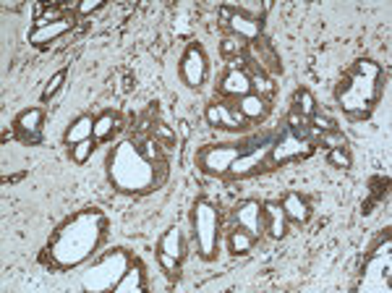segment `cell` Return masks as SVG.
Listing matches in <instances>:
<instances>
[{
  "mask_svg": "<svg viewBox=\"0 0 392 293\" xmlns=\"http://www.w3.org/2000/svg\"><path fill=\"white\" fill-rule=\"evenodd\" d=\"M92 152H94V142H92V139H84V142H78L71 147V157H74L76 165H84V162L92 157Z\"/></svg>",
  "mask_w": 392,
  "mask_h": 293,
  "instance_id": "obj_28",
  "label": "cell"
},
{
  "mask_svg": "<svg viewBox=\"0 0 392 293\" xmlns=\"http://www.w3.org/2000/svg\"><path fill=\"white\" fill-rule=\"evenodd\" d=\"M110 178L120 192H144L157 183L152 162L131 142H123L110 155Z\"/></svg>",
  "mask_w": 392,
  "mask_h": 293,
  "instance_id": "obj_3",
  "label": "cell"
},
{
  "mask_svg": "<svg viewBox=\"0 0 392 293\" xmlns=\"http://www.w3.org/2000/svg\"><path fill=\"white\" fill-rule=\"evenodd\" d=\"M113 126H115V115L113 113H102L99 118H94V139L97 142H105L113 131Z\"/></svg>",
  "mask_w": 392,
  "mask_h": 293,
  "instance_id": "obj_27",
  "label": "cell"
},
{
  "mask_svg": "<svg viewBox=\"0 0 392 293\" xmlns=\"http://www.w3.org/2000/svg\"><path fill=\"white\" fill-rule=\"evenodd\" d=\"M272 139H267L262 147H254V150H246L238 160L233 162V168H230V176L235 178H246V176H251V173L259 171V165H267L270 162V152H272Z\"/></svg>",
  "mask_w": 392,
  "mask_h": 293,
  "instance_id": "obj_10",
  "label": "cell"
},
{
  "mask_svg": "<svg viewBox=\"0 0 392 293\" xmlns=\"http://www.w3.org/2000/svg\"><path fill=\"white\" fill-rule=\"evenodd\" d=\"M147 288V280H144V273H141V267H139L136 262L128 264L126 273L120 275V280H118L115 285H113V291L115 293H139Z\"/></svg>",
  "mask_w": 392,
  "mask_h": 293,
  "instance_id": "obj_18",
  "label": "cell"
},
{
  "mask_svg": "<svg viewBox=\"0 0 392 293\" xmlns=\"http://www.w3.org/2000/svg\"><path fill=\"white\" fill-rule=\"evenodd\" d=\"M327 160H330V165H335V168H343V171H348V168H351V162H353L348 147H337V150H330Z\"/></svg>",
  "mask_w": 392,
  "mask_h": 293,
  "instance_id": "obj_30",
  "label": "cell"
},
{
  "mask_svg": "<svg viewBox=\"0 0 392 293\" xmlns=\"http://www.w3.org/2000/svg\"><path fill=\"white\" fill-rule=\"evenodd\" d=\"M105 233V217L97 210H87L71 217L50 241V257L55 267L66 270V267H76L94 252Z\"/></svg>",
  "mask_w": 392,
  "mask_h": 293,
  "instance_id": "obj_1",
  "label": "cell"
},
{
  "mask_svg": "<svg viewBox=\"0 0 392 293\" xmlns=\"http://www.w3.org/2000/svg\"><path fill=\"white\" fill-rule=\"evenodd\" d=\"M63 19H66V16H63L60 8H45V13H42L39 19H34V29H45V27L55 24V21H63Z\"/></svg>",
  "mask_w": 392,
  "mask_h": 293,
  "instance_id": "obj_31",
  "label": "cell"
},
{
  "mask_svg": "<svg viewBox=\"0 0 392 293\" xmlns=\"http://www.w3.org/2000/svg\"><path fill=\"white\" fill-rule=\"evenodd\" d=\"M42 118H45V113L39 110V108H29V110H24L19 118H16V129H19V134L24 136V142H31V144L39 142Z\"/></svg>",
  "mask_w": 392,
  "mask_h": 293,
  "instance_id": "obj_15",
  "label": "cell"
},
{
  "mask_svg": "<svg viewBox=\"0 0 392 293\" xmlns=\"http://www.w3.org/2000/svg\"><path fill=\"white\" fill-rule=\"evenodd\" d=\"M248 79H251V92H254V94L265 97V100L274 94L272 76H267V73H262V71H254V73H248Z\"/></svg>",
  "mask_w": 392,
  "mask_h": 293,
  "instance_id": "obj_23",
  "label": "cell"
},
{
  "mask_svg": "<svg viewBox=\"0 0 392 293\" xmlns=\"http://www.w3.org/2000/svg\"><path fill=\"white\" fill-rule=\"evenodd\" d=\"M295 110L306 115V118H312L314 113H316V100H314V94L309 90L295 92Z\"/></svg>",
  "mask_w": 392,
  "mask_h": 293,
  "instance_id": "obj_26",
  "label": "cell"
},
{
  "mask_svg": "<svg viewBox=\"0 0 392 293\" xmlns=\"http://www.w3.org/2000/svg\"><path fill=\"white\" fill-rule=\"evenodd\" d=\"M246 55H248V61L254 63L256 71L267 73V76H277V73H283L280 55L274 52V48L270 45V40H265V37H259V40L248 42Z\"/></svg>",
  "mask_w": 392,
  "mask_h": 293,
  "instance_id": "obj_7",
  "label": "cell"
},
{
  "mask_svg": "<svg viewBox=\"0 0 392 293\" xmlns=\"http://www.w3.org/2000/svg\"><path fill=\"white\" fill-rule=\"evenodd\" d=\"M160 252L170 254V257H176V259L183 257V236H181L178 228H170V231L160 238Z\"/></svg>",
  "mask_w": 392,
  "mask_h": 293,
  "instance_id": "obj_22",
  "label": "cell"
},
{
  "mask_svg": "<svg viewBox=\"0 0 392 293\" xmlns=\"http://www.w3.org/2000/svg\"><path fill=\"white\" fill-rule=\"evenodd\" d=\"M233 10L235 8H230V6H223V8H220V21H223V24H227V21H230V16H233Z\"/></svg>",
  "mask_w": 392,
  "mask_h": 293,
  "instance_id": "obj_39",
  "label": "cell"
},
{
  "mask_svg": "<svg viewBox=\"0 0 392 293\" xmlns=\"http://www.w3.org/2000/svg\"><path fill=\"white\" fill-rule=\"evenodd\" d=\"M283 210H285V217L293 222H306L309 217H312V207H309V202H306L298 192H290L288 196H285Z\"/></svg>",
  "mask_w": 392,
  "mask_h": 293,
  "instance_id": "obj_19",
  "label": "cell"
},
{
  "mask_svg": "<svg viewBox=\"0 0 392 293\" xmlns=\"http://www.w3.org/2000/svg\"><path fill=\"white\" fill-rule=\"evenodd\" d=\"M309 123H312L314 129H319V131H335V121L332 118H327V115H319V113H314L312 118H309Z\"/></svg>",
  "mask_w": 392,
  "mask_h": 293,
  "instance_id": "obj_35",
  "label": "cell"
},
{
  "mask_svg": "<svg viewBox=\"0 0 392 293\" xmlns=\"http://www.w3.org/2000/svg\"><path fill=\"white\" fill-rule=\"evenodd\" d=\"M102 8V0H84V3H78L76 10L78 16H87V13H94V10Z\"/></svg>",
  "mask_w": 392,
  "mask_h": 293,
  "instance_id": "obj_37",
  "label": "cell"
},
{
  "mask_svg": "<svg viewBox=\"0 0 392 293\" xmlns=\"http://www.w3.org/2000/svg\"><path fill=\"white\" fill-rule=\"evenodd\" d=\"M131 81H134V79H131V76H126V81H123V92L131 90Z\"/></svg>",
  "mask_w": 392,
  "mask_h": 293,
  "instance_id": "obj_41",
  "label": "cell"
},
{
  "mask_svg": "<svg viewBox=\"0 0 392 293\" xmlns=\"http://www.w3.org/2000/svg\"><path fill=\"white\" fill-rule=\"evenodd\" d=\"M155 139H157V142L162 139L165 144H176V131H173V129H167V126H162V123H157V126H155Z\"/></svg>",
  "mask_w": 392,
  "mask_h": 293,
  "instance_id": "obj_36",
  "label": "cell"
},
{
  "mask_svg": "<svg viewBox=\"0 0 392 293\" xmlns=\"http://www.w3.org/2000/svg\"><path fill=\"white\" fill-rule=\"evenodd\" d=\"M220 92H223L225 97H235V100L251 94V79H248V73H246L244 69H230V71L223 76Z\"/></svg>",
  "mask_w": 392,
  "mask_h": 293,
  "instance_id": "obj_14",
  "label": "cell"
},
{
  "mask_svg": "<svg viewBox=\"0 0 392 293\" xmlns=\"http://www.w3.org/2000/svg\"><path fill=\"white\" fill-rule=\"evenodd\" d=\"M92 136H94V121H92V115H81V118L74 121V126H71L69 134H66V144L74 147V144L84 142V139H92Z\"/></svg>",
  "mask_w": 392,
  "mask_h": 293,
  "instance_id": "obj_21",
  "label": "cell"
},
{
  "mask_svg": "<svg viewBox=\"0 0 392 293\" xmlns=\"http://www.w3.org/2000/svg\"><path fill=\"white\" fill-rule=\"evenodd\" d=\"M238 228H244L246 233H251L254 238H259V233L265 228V213H262V204L254 202V199H246L235 207L233 213Z\"/></svg>",
  "mask_w": 392,
  "mask_h": 293,
  "instance_id": "obj_12",
  "label": "cell"
},
{
  "mask_svg": "<svg viewBox=\"0 0 392 293\" xmlns=\"http://www.w3.org/2000/svg\"><path fill=\"white\" fill-rule=\"evenodd\" d=\"M262 213H265V228L270 231V236H272V238H283L285 222H288L283 204L267 202V204H262Z\"/></svg>",
  "mask_w": 392,
  "mask_h": 293,
  "instance_id": "obj_16",
  "label": "cell"
},
{
  "mask_svg": "<svg viewBox=\"0 0 392 293\" xmlns=\"http://www.w3.org/2000/svg\"><path fill=\"white\" fill-rule=\"evenodd\" d=\"M63 81H66V71H58L50 76V81L45 84V90H42V102H50L55 94L60 92V87H63Z\"/></svg>",
  "mask_w": 392,
  "mask_h": 293,
  "instance_id": "obj_29",
  "label": "cell"
},
{
  "mask_svg": "<svg viewBox=\"0 0 392 293\" xmlns=\"http://www.w3.org/2000/svg\"><path fill=\"white\" fill-rule=\"evenodd\" d=\"M235 108L241 110V115H244L246 121H262V118H267V113H270L267 100L265 97H259V94H254V92L246 94V97H241Z\"/></svg>",
  "mask_w": 392,
  "mask_h": 293,
  "instance_id": "obj_17",
  "label": "cell"
},
{
  "mask_svg": "<svg viewBox=\"0 0 392 293\" xmlns=\"http://www.w3.org/2000/svg\"><path fill=\"white\" fill-rule=\"evenodd\" d=\"M312 152V142H306L301 136H295L290 129H285V134L272 144V152H270V162H288V160H298V157H306Z\"/></svg>",
  "mask_w": 392,
  "mask_h": 293,
  "instance_id": "obj_8",
  "label": "cell"
},
{
  "mask_svg": "<svg viewBox=\"0 0 392 293\" xmlns=\"http://www.w3.org/2000/svg\"><path fill=\"white\" fill-rule=\"evenodd\" d=\"M71 27H74V21L66 16L63 21H55V24H50V27H45V29H34V31H31L29 42H31V45H48V42L63 37V34H66Z\"/></svg>",
  "mask_w": 392,
  "mask_h": 293,
  "instance_id": "obj_20",
  "label": "cell"
},
{
  "mask_svg": "<svg viewBox=\"0 0 392 293\" xmlns=\"http://www.w3.org/2000/svg\"><path fill=\"white\" fill-rule=\"evenodd\" d=\"M206 121L215 129H230V131H241L248 123L235 105H223V102H212L206 108Z\"/></svg>",
  "mask_w": 392,
  "mask_h": 293,
  "instance_id": "obj_11",
  "label": "cell"
},
{
  "mask_svg": "<svg viewBox=\"0 0 392 293\" xmlns=\"http://www.w3.org/2000/svg\"><path fill=\"white\" fill-rule=\"evenodd\" d=\"M157 259H160L162 270L167 273V278H178V275H181V259H176V257H170V254H165V252L157 254Z\"/></svg>",
  "mask_w": 392,
  "mask_h": 293,
  "instance_id": "obj_32",
  "label": "cell"
},
{
  "mask_svg": "<svg viewBox=\"0 0 392 293\" xmlns=\"http://www.w3.org/2000/svg\"><path fill=\"white\" fill-rule=\"evenodd\" d=\"M225 27L230 29V34L241 37L244 42L259 40L262 29H265V24H262L259 16H248V13H241V10H233V16H230V21H227Z\"/></svg>",
  "mask_w": 392,
  "mask_h": 293,
  "instance_id": "obj_13",
  "label": "cell"
},
{
  "mask_svg": "<svg viewBox=\"0 0 392 293\" xmlns=\"http://www.w3.org/2000/svg\"><path fill=\"white\" fill-rule=\"evenodd\" d=\"M24 178V173H16V176H6L3 178V183H16V181H21Z\"/></svg>",
  "mask_w": 392,
  "mask_h": 293,
  "instance_id": "obj_40",
  "label": "cell"
},
{
  "mask_svg": "<svg viewBox=\"0 0 392 293\" xmlns=\"http://www.w3.org/2000/svg\"><path fill=\"white\" fill-rule=\"evenodd\" d=\"M246 152V147L241 144H209L206 150L199 152V165H202V171L209 173V176H225L230 173L233 168V162L241 157Z\"/></svg>",
  "mask_w": 392,
  "mask_h": 293,
  "instance_id": "obj_6",
  "label": "cell"
},
{
  "mask_svg": "<svg viewBox=\"0 0 392 293\" xmlns=\"http://www.w3.org/2000/svg\"><path fill=\"white\" fill-rule=\"evenodd\" d=\"M390 264H392V254H390V236H387L384 238V249H377L369 257L366 267H363L358 291H390Z\"/></svg>",
  "mask_w": 392,
  "mask_h": 293,
  "instance_id": "obj_5",
  "label": "cell"
},
{
  "mask_svg": "<svg viewBox=\"0 0 392 293\" xmlns=\"http://www.w3.org/2000/svg\"><path fill=\"white\" fill-rule=\"evenodd\" d=\"M194 233L202 257L212 259L217 252V238H220V213L206 199H199L194 204Z\"/></svg>",
  "mask_w": 392,
  "mask_h": 293,
  "instance_id": "obj_4",
  "label": "cell"
},
{
  "mask_svg": "<svg viewBox=\"0 0 392 293\" xmlns=\"http://www.w3.org/2000/svg\"><path fill=\"white\" fill-rule=\"evenodd\" d=\"M319 142H322L324 147H330V150H337V147H345V136L335 129V131H324L322 136H319Z\"/></svg>",
  "mask_w": 392,
  "mask_h": 293,
  "instance_id": "obj_34",
  "label": "cell"
},
{
  "mask_svg": "<svg viewBox=\"0 0 392 293\" xmlns=\"http://www.w3.org/2000/svg\"><path fill=\"white\" fill-rule=\"evenodd\" d=\"M301 126H309V118L301 115L298 110H290V115H288V129H301Z\"/></svg>",
  "mask_w": 392,
  "mask_h": 293,
  "instance_id": "obj_38",
  "label": "cell"
},
{
  "mask_svg": "<svg viewBox=\"0 0 392 293\" xmlns=\"http://www.w3.org/2000/svg\"><path fill=\"white\" fill-rule=\"evenodd\" d=\"M160 147H162V144L157 142L155 136H149V139L141 142V155H144L149 162H155V160H160Z\"/></svg>",
  "mask_w": 392,
  "mask_h": 293,
  "instance_id": "obj_33",
  "label": "cell"
},
{
  "mask_svg": "<svg viewBox=\"0 0 392 293\" xmlns=\"http://www.w3.org/2000/svg\"><path fill=\"white\" fill-rule=\"evenodd\" d=\"M181 79L186 81V87L199 90L206 79V55L199 45H191L181 61Z\"/></svg>",
  "mask_w": 392,
  "mask_h": 293,
  "instance_id": "obj_9",
  "label": "cell"
},
{
  "mask_svg": "<svg viewBox=\"0 0 392 293\" xmlns=\"http://www.w3.org/2000/svg\"><path fill=\"white\" fill-rule=\"evenodd\" d=\"M246 48H248V42H244L241 37H235V34H227V37H223V42H220V52H223L225 58H238V55H244Z\"/></svg>",
  "mask_w": 392,
  "mask_h": 293,
  "instance_id": "obj_25",
  "label": "cell"
},
{
  "mask_svg": "<svg viewBox=\"0 0 392 293\" xmlns=\"http://www.w3.org/2000/svg\"><path fill=\"white\" fill-rule=\"evenodd\" d=\"M379 81H382V66L361 58V61H356V66L340 81L337 102L343 105L345 113H351V118L361 121L372 113V108L379 100V92H382Z\"/></svg>",
  "mask_w": 392,
  "mask_h": 293,
  "instance_id": "obj_2",
  "label": "cell"
},
{
  "mask_svg": "<svg viewBox=\"0 0 392 293\" xmlns=\"http://www.w3.org/2000/svg\"><path fill=\"white\" fill-rule=\"evenodd\" d=\"M254 236L251 233H246L244 228H238V231H233V236H230V252L233 254H248L251 249H254Z\"/></svg>",
  "mask_w": 392,
  "mask_h": 293,
  "instance_id": "obj_24",
  "label": "cell"
}]
</instances>
